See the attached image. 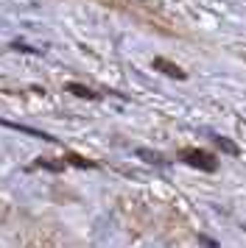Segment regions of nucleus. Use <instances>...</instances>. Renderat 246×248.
Returning a JSON list of instances; mask_svg holds the SVG:
<instances>
[{
    "instance_id": "2",
    "label": "nucleus",
    "mask_w": 246,
    "mask_h": 248,
    "mask_svg": "<svg viewBox=\"0 0 246 248\" xmlns=\"http://www.w3.org/2000/svg\"><path fill=\"white\" fill-rule=\"evenodd\" d=\"M154 67H157V70H165V76H171V78H185L182 67L171 64V62H165V59H154Z\"/></svg>"
},
{
    "instance_id": "1",
    "label": "nucleus",
    "mask_w": 246,
    "mask_h": 248,
    "mask_svg": "<svg viewBox=\"0 0 246 248\" xmlns=\"http://www.w3.org/2000/svg\"><path fill=\"white\" fill-rule=\"evenodd\" d=\"M182 159H185L188 165H193V168H199V170H215V159H212L210 154H204V151L185 148V151H182Z\"/></svg>"
},
{
    "instance_id": "4",
    "label": "nucleus",
    "mask_w": 246,
    "mask_h": 248,
    "mask_svg": "<svg viewBox=\"0 0 246 248\" xmlns=\"http://www.w3.org/2000/svg\"><path fill=\"white\" fill-rule=\"evenodd\" d=\"M212 140H215V145H218V148H224L227 154H238V148H235L232 142H229V140H224V137H212Z\"/></svg>"
},
{
    "instance_id": "3",
    "label": "nucleus",
    "mask_w": 246,
    "mask_h": 248,
    "mask_svg": "<svg viewBox=\"0 0 246 248\" xmlns=\"http://www.w3.org/2000/svg\"><path fill=\"white\" fill-rule=\"evenodd\" d=\"M67 90H70V92H76L78 98H98V95H95L92 90H87V87H81V84H67Z\"/></svg>"
}]
</instances>
